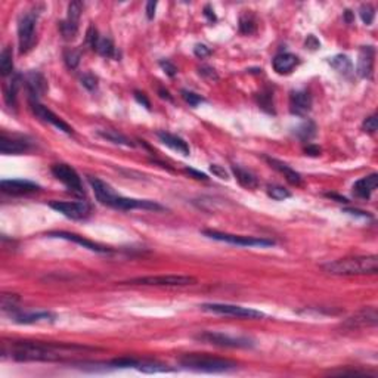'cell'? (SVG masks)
I'll list each match as a JSON object with an SVG mask.
<instances>
[{
	"instance_id": "25",
	"label": "cell",
	"mask_w": 378,
	"mask_h": 378,
	"mask_svg": "<svg viewBox=\"0 0 378 378\" xmlns=\"http://www.w3.org/2000/svg\"><path fill=\"white\" fill-rule=\"evenodd\" d=\"M232 172H234L236 180L241 184V186H244V188L247 189H256L258 186L257 178H256L252 173H250L248 170H246V168H242V167H240V166H234V167H232Z\"/></svg>"
},
{
	"instance_id": "33",
	"label": "cell",
	"mask_w": 378,
	"mask_h": 378,
	"mask_svg": "<svg viewBox=\"0 0 378 378\" xmlns=\"http://www.w3.org/2000/svg\"><path fill=\"white\" fill-rule=\"evenodd\" d=\"M82 9H83V4H82L80 2H71V3L68 4L66 21H70V22L78 26V20H80V15H82Z\"/></svg>"
},
{
	"instance_id": "26",
	"label": "cell",
	"mask_w": 378,
	"mask_h": 378,
	"mask_svg": "<svg viewBox=\"0 0 378 378\" xmlns=\"http://www.w3.org/2000/svg\"><path fill=\"white\" fill-rule=\"evenodd\" d=\"M330 65H331L334 70H337L340 74L346 76V77L352 76V72H353L352 61L347 58L346 55H337V56L331 58V60H330Z\"/></svg>"
},
{
	"instance_id": "43",
	"label": "cell",
	"mask_w": 378,
	"mask_h": 378,
	"mask_svg": "<svg viewBox=\"0 0 378 378\" xmlns=\"http://www.w3.org/2000/svg\"><path fill=\"white\" fill-rule=\"evenodd\" d=\"M16 302H18V297L15 294H3L2 296V308H3V310L14 309Z\"/></svg>"
},
{
	"instance_id": "38",
	"label": "cell",
	"mask_w": 378,
	"mask_h": 378,
	"mask_svg": "<svg viewBox=\"0 0 378 378\" xmlns=\"http://www.w3.org/2000/svg\"><path fill=\"white\" fill-rule=\"evenodd\" d=\"M268 194H269V196H272L276 201H282V200H286V198L291 196V192L288 189H285L284 186H278V185L269 186L268 188Z\"/></svg>"
},
{
	"instance_id": "41",
	"label": "cell",
	"mask_w": 378,
	"mask_h": 378,
	"mask_svg": "<svg viewBox=\"0 0 378 378\" xmlns=\"http://www.w3.org/2000/svg\"><path fill=\"white\" fill-rule=\"evenodd\" d=\"M182 98L185 99V102L189 104L190 106H198L200 104L206 102V99L201 94H194V92H189V90H182Z\"/></svg>"
},
{
	"instance_id": "56",
	"label": "cell",
	"mask_w": 378,
	"mask_h": 378,
	"mask_svg": "<svg viewBox=\"0 0 378 378\" xmlns=\"http://www.w3.org/2000/svg\"><path fill=\"white\" fill-rule=\"evenodd\" d=\"M346 213H348V214H356V216H362V218H370V214L368 213H365V212H359V210H353V208H346L344 210Z\"/></svg>"
},
{
	"instance_id": "35",
	"label": "cell",
	"mask_w": 378,
	"mask_h": 378,
	"mask_svg": "<svg viewBox=\"0 0 378 378\" xmlns=\"http://www.w3.org/2000/svg\"><path fill=\"white\" fill-rule=\"evenodd\" d=\"M256 30V21L252 14H246L240 20V32L242 34H252Z\"/></svg>"
},
{
	"instance_id": "45",
	"label": "cell",
	"mask_w": 378,
	"mask_h": 378,
	"mask_svg": "<svg viewBox=\"0 0 378 378\" xmlns=\"http://www.w3.org/2000/svg\"><path fill=\"white\" fill-rule=\"evenodd\" d=\"M82 84L89 90H94L98 88V78L94 77V74H84L82 77Z\"/></svg>"
},
{
	"instance_id": "34",
	"label": "cell",
	"mask_w": 378,
	"mask_h": 378,
	"mask_svg": "<svg viewBox=\"0 0 378 378\" xmlns=\"http://www.w3.org/2000/svg\"><path fill=\"white\" fill-rule=\"evenodd\" d=\"M60 30H61V34H62L65 40H72V38H76V36L78 32V26L65 20L60 24Z\"/></svg>"
},
{
	"instance_id": "54",
	"label": "cell",
	"mask_w": 378,
	"mask_h": 378,
	"mask_svg": "<svg viewBox=\"0 0 378 378\" xmlns=\"http://www.w3.org/2000/svg\"><path fill=\"white\" fill-rule=\"evenodd\" d=\"M204 15H206V18H207L210 22H214V21L218 20L216 15H214V10H213L210 6H206V8H204Z\"/></svg>"
},
{
	"instance_id": "52",
	"label": "cell",
	"mask_w": 378,
	"mask_h": 378,
	"mask_svg": "<svg viewBox=\"0 0 378 378\" xmlns=\"http://www.w3.org/2000/svg\"><path fill=\"white\" fill-rule=\"evenodd\" d=\"M185 172L190 174V176H194L195 179H198V180H208V178H207V174H204V173H201V172H196V170H194V168H185Z\"/></svg>"
},
{
	"instance_id": "48",
	"label": "cell",
	"mask_w": 378,
	"mask_h": 378,
	"mask_svg": "<svg viewBox=\"0 0 378 378\" xmlns=\"http://www.w3.org/2000/svg\"><path fill=\"white\" fill-rule=\"evenodd\" d=\"M194 52H195V55L198 56V58H207L210 54H212V50L206 46V44H196L195 48H194Z\"/></svg>"
},
{
	"instance_id": "18",
	"label": "cell",
	"mask_w": 378,
	"mask_h": 378,
	"mask_svg": "<svg viewBox=\"0 0 378 378\" xmlns=\"http://www.w3.org/2000/svg\"><path fill=\"white\" fill-rule=\"evenodd\" d=\"M30 150V144L26 142L24 139H15V138H8L6 134H2L0 138V151L4 156H12V154H22Z\"/></svg>"
},
{
	"instance_id": "19",
	"label": "cell",
	"mask_w": 378,
	"mask_h": 378,
	"mask_svg": "<svg viewBox=\"0 0 378 378\" xmlns=\"http://www.w3.org/2000/svg\"><path fill=\"white\" fill-rule=\"evenodd\" d=\"M26 86L28 89V92L32 98H40L43 96L44 92L48 90V83L46 78L43 77V74H40L38 71H32L26 76Z\"/></svg>"
},
{
	"instance_id": "10",
	"label": "cell",
	"mask_w": 378,
	"mask_h": 378,
	"mask_svg": "<svg viewBox=\"0 0 378 378\" xmlns=\"http://www.w3.org/2000/svg\"><path fill=\"white\" fill-rule=\"evenodd\" d=\"M196 282L194 276L188 275H158V276H144L130 280L128 284L136 285H157V286H185Z\"/></svg>"
},
{
	"instance_id": "15",
	"label": "cell",
	"mask_w": 378,
	"mask_h": 378,
	"mask_svg": "<svg viewBox=\"0 0 378 378\" xmlns=\"http://www.w3.org/2000/svg\"><path fill=\"white\" fill-rule=\"evenodd\" d=\"M48 236H52V238H62V240H66V241H72L78 246H82L83 248H88L90 252H110L111 250L108 247H104L100 244H96L90 240H86L84 236H80L77 234H71V232H64V230H55V232H49Z\"/></svg>"
},
{
	"instance_id": "23",
	"label": "cell",
	"mask_w": 378,
	"mask_h": 378,
	"mask_svg": "<svg viewBox=\"0 0 378 378\" xmlns=\"http://www.w3.org/2000/svg\"><path fill=\"white\" fill-rule=\"evenodd\" d=\"M56 315L52 312H26V314H18L14 315V320L18 324H38V322H54Z\"/></svg>"
},
{
	"instance_id": "6",
	"label": "cell",
	"mask_w": 378,
	"mask_h": 378,
	"mask_svg": "<svg viewBox=\"0 0 378 378\" xmlns=\"http://www.w3.org/2000/svg\"><path fill=\"white\" fill-rule=\"evenodd\" d=\"M198 342L213 344L219 347H230V348H247L254 346V342L247 337H232L223 332H213V331H204L195 336Z\"/></svg>"
},
{
	"instance_id": "17",
	"label": "cell",
	"mask_w": 378,
	"mask_h": 378,
	"mask_svg": "<svg viewBox=\"0 0 378 378\" xmlns=\"http://www.w3.org/2000/svg\"><path fill=\"white\" fill-rule=\"evenodd\" d=\"M374 58H376V50L372 46H362L359 52V60H358V74L364 78H371L372 77V70H374Z\"/></svg>"
},
{
	"instance_id": "39",
	"label": "cell",
	"mask_w": 378,
	"mask_h": 378,
	"mask_svg": "<svg viewBox=\"0 0 378 378\" xmlns=\"http://www.w3.org/2000/svg\"><path fill=\"white\" fill-rule=\"evenodd\" d=\"M315 133L316 127L312 122H308V123H304L303 126L297 128V134H298V138L303 139V140H310V139L315 136Z\"/></svg>"
},
{
	"instance_id": "57",
	"label": "cell",
	"mask_w": 378,
	"mask_h": 378,
	"mask_svg": "<svg viewBox=\"0 0 378 378\" xmlns=\"http://www.w3.org/2000/svg\"><path fill=\"white\" fill-rule=\"evenodd\" d=\"M158 94H160V96L162 98V99H167V100H173V98L170 96V94L167 92V90H164V89H158Z\"/></svg>"
},
{
	"instance_id": "37",
	"label": "cell",
	"mask_w": 378,
	"mask_h": 378,
	"mask_svg": "<svg viewBox=\"0 0 378 378\" xmlns=\"http://www.w3.org/2000/svg\"><path fill=\"white\" fill-rule=\"evenodd\" d=\"M140 360L134 359V358H128V356H124V358H118V359H112L110 362L111 366L114 368H136L139 365Z\"/></svg>"
},
{
	"instance_id": "42",
	"label": "cell",
	"mask_w": 378,
	"mask_h": 378,
	"mask_svg": "<svg viewBox=\"0 0 378 378\" xmlns=\"http://www.w3.org/2000/svg\"><path fill=\"white\" fill-rule=\"evenodd\" d=\"M100 40V37H99V32L98 30L94 28V26H90L89 28H88V32H86V43H88V46L90 48V49H96V46H98V42Z\"/></svg>"
},
{
	"instance_id": "22",
	"label": "cell",
	"mask_w": 378,
	"mask_h": 378,
	"mask_svg": "<svg viewBox=\"0 0 378 378\" xmlns=\"http://www.w3.org/2000/svg\"><path fill=\"white\" fill-rule=\"evenodd\" d=\"M266 161L270 164V167H274L275 170H278L280 173H282L284 178H285L291 185H296V186L302 185V176H300L296 170H292L288 164H285V162L280 161V160H275V158L269 157H266Z\"/></svg>"
},
{
	"instance_id": "50",
	"label": "cell",
	"mask_w": 378,
	"mask_h": 378,
	"mask_svg": "<svg viewBox=\"0 0 378 378\" xmlns=\"http://www.w3.org/2000/svg\"><path fill=\"white\" fill-rule=\"evenodd\" d=\"M134 98H136V100L140 104V105H144L146 110H151V104H150V100H148V98L145 96V94H140V92H134Z\"/></svg>"
},
{
	"instance_id": "30",
	"label": "cell",
	"mask_w": 378,
	"mask_h": 378,
	"mask_svg": "<svg viewBox=\"0 0 378 378\" xmlns=\"http://www.w3.org/2000/svg\"><path fill=\"white\" fill-rule=\"evenodd\" d=\"M20 80H21V77L20 76H16L10 83H9V86H6V89H4V99H6V104L9 105V106H16V94H18V88H20Z\"/></svg>"
},
{
	"instance_id": "9",
	"label": "cell",
	"mask_w": 378,
	"mask_h": 378,
	"mask_svg": "<svg viewBox=\"0 0 378 378\" xmlns=\"http://www.w3.org/2000/svg\"><path fill=\"white\" fill-rule=\"evenodd\" d=\"M49 207L72 220H82L90 214V206L86 201H50Z\"/></svg>"
},
{
	"instance_id": "2",
	"label": "cell",
	"mask_w": 378,
	"mask_h": 378,
	"mask_svg": "<svg viewBox=\"0 0 378 378\" xmlns=\"http://www.w3.org/2000/svg\"><path fill=\"white\" fill-rule=\"evenodd\" d=\"M325 272L338 276H353V275H374L378 270L377 256H356L344 257L330 262L322 266Z\"/></svg>"
},
{
	"instance_id": "55",
	"label": "cell",
	"mask_w": 378,
	"mask_h": 378,
	"mask_svg": "<svg viewBox=\"0 0 378 378\" xmlns=\"http://www.w3.org/2000/svg\"><path fill=\"white\" fill-rule=\"evenodd\" d=\"M304 152H306V156H310V157H318L319 154H320V150L315 146V145H309L306 150H304Z\"/></svg>"
},
{
	"instance_id": "16",
	"label": "cell",
	"mask_w": 378,
	"mask_h": 378,
	"mask_svg": "<svg viewBox=\"0 0 378 378\" xmlns=\"http://www.w3.org/2000/svg\"><path fill=\"white\" fill-rule=\"evenodd\" d=\"M0 188L8 195H27L37 192L40 186L30 180L24 179H9V180H2Z\"/></svg>"
},
{
	"instance_id": "3",
	"label": "cell",
	"mask_w": 378,
	"mask_h": 378,
	"mask_svg": "<svg viewBox=\"0 0 378 378\" xmlns=\"http://www.w3.org/2000/svg\"><path fill=\"white\" fill-rule=\"evenodd\" d=\"M180 366L192 370V371H201V372H226L236 368V364L229 359L214 358L208 354H200V353H190L185 354L179 359Z\"/></svg>"
},
{
	"instance_id": "24",
	"label": "cell",
	"mask_w": 378,
	"mask_h": 378,
	"mask_svg": "<svg viewBox=\"0 0 378 378\" xmlns=\"http://www.w3.org/2000/svg\"><path fill=\"white\" fill-rule=\"evenodd\" d=\"M297 64H298V58L296 55H292V54H280L272 61L274 70L278 74H288V72H291L296 68Z\"/></svg>"
},
{
	"instance_id": "36",
	"label": "cell",
	"mask_w": 378,
	"mask_h": 378,
	"mask_svg": "<svg viewBox=\"0 0 378 378\" xmlns=\"http://www.w3.org/2000/svg\"><path fill=\"white\" fill-rule=\"evenodd\" d=\"M359 16H360V20L364 21L365 26H371L372 21H374V16H376V9L370 3L362 4L360 9H359Z\"/></svg>"
},
{
	"instance_id": "12",
	"label": "cell",
	"mask_w": 378,
	"mask_h": 378,
	"mask_svg": "<svg viewBox=\"0 0 378 378\" xmlns=\"http://www.w3.org/2000/svg\"><path fill=\"white\" fill-rule=\"evenodd\" d=\"M378 320L377 309L370 306L364 308L359 312H356L353 316H350L346 322L343 324L344 328L348 330H358V328H365V326H376Z\"/></svg>"
},
{
	"instance_id": "27",
	"label": "cell",
	"mask_w": 378,
	"mask_h": 378,
	"mask_svg": "<svg viewBox=\"0 0 378 378\" xmlns=\"http://www.w3.org/2000/svg\"><path fill=\"white\" fill-rule=\"evenodd\" d=\"M98 134L112 144H117V145H124V146H133L132 140L124 136L123 133H118L117 130H98Z\"/></svg>"
},
{
	"instance_id": "14",
	"label": "cell",
	"mask_w": 378,
	"mask_h": 378,
	"mask_svg": "<svg viewBox=\"0 0 378 378\" xmlns=\"http://www.w3.org/2000/svg\"><path fill=\"white\" fill-rule=\"evenodd\" d=\"M312 110V96L306 90L292 92L290 96V111L294 116L304 117Z\"/></svg>"
},
{
	"instance_id": "28",
	"label": "cell",
	"mask_w": 378,
	"mask_h": 378,
	"mask_svg": "<svg viewBox=\"0 0 378 378\" xmlns=\"http://www.w3.org/2000/svg\"><path fill=\"white\" fill-rule=\"evenodd\" d=\"M14 71V58L10 48H4L0 54V74L3 77L10 76Z\"/></svg>"
},
{
	"instance_id": "1",
	"label": "cell",
	"mask_w": 378,
	"mask_h": 378,
	"mask_svg": "<svg viewBox=\"0 0 378 378\" xmlns=\"http://www.w3.org/2000/svg\"><path fill=\"white\" fill-rule=\"evenodd\" d=\"M94 350L90 347L77 344H55L43 342H16L12 346L3 347V353H9L12 359L22 362H58L71 359L76 354Z\"/></svg>"
},
{
	"instance_id": "32",
	"label": "cell",
	"mask_w": 378,
	"mask_h": 378,
	"mask_svg": "<svg viewBox=\"0 0 378 378\" xmlns=\"http://www.w3.org/2000/svg\"><path fill=\"white\" fill-rule=\"evenodd\" d=\"M258 105L268 112H274V94L269 89H263L258 94Z\"/></svg>"
},
{
	"instance_id": "47",
	"label": "cell",
	"mask_w": 378,
	"mask_h": 378,
	"mask_svg": "<svg viewBox=\"0 0 378 378\" xmlns=\"http://www.w3.org/2000/svg\"><path fill=\"white\" fill-rule=\"evenodd\" d=\"M160 66L164 70V72H166L168 77H174L176 72H178V68L174 66V64H172L170 61H167V60H166V61H164V60L160 61Z\"/></svg>"
},
{
	"instance_id": "5",
	"label": "cell",
	"mask_w": 378,
	"mask_h": 378,
	"mask_svg": "<svg viewBox=\"0 0 378 378\" xmlns=\"http://www.w3.org/2000/svg\"><path fill=\"white\" fill-rule=\"evenodd\" d=\"M202 235L210 238V240H216V241H222V242L234 244V246H241V247H270V246H275V241H272V240L244 236V235H234V234L210 230V229L202 230Z\"/></svg>"
},
{
	"instance_id": "59",
	"label": "cell",
	"mask_w": 378,
	"mask_h": 378,
	"mask_svg": "<svg viewBox=\"0 0 378 378\" xmlns=\"http://www.w3.org/2000/svg\"><path fill=\"white\" fill-rule=\"evenodd\" d=\"M346 21L347 22L352 21V12H350V10H346Z\"/></svg>"
},
{
	"instance_id": "13",
	"label": "cell",
	"mask_w": 378,
	"mask_h": 378,
	"mask_svg": "<svg viewBox=\"0 0 378 378\" xmlns=\"http://www.w3.org/2000/svg\"><path fill=\"white\" fill-rule=\"evenodd\" d=\"M32 112H34L40 120H43V122H46V123L55 126L56 128H60V130H62L66 134H72V128L68 126L62 118H60L55 112H52L49 108L43 106V105L38 104L37 100H32Z\"/></svg>"
},
{
	"instance_id": "7",
	"label": "cell",
	"mask_w": 378,
	"mask_h": 378,
	"mask_svg": "<svg viewBox=\"0 0 378 378\" xmlns=\"http://www.w3.org/2000/svg\"><path fill=\"white\" fill-rule=\"evenodd\" d=\"M202 310L218 314V315L235 316V318H242V319H260L264 318V314L260 310H256L252 308H242L236 304H223V303H207L201 306Z\"/></svg>"
},
{
	"instance_id": "29",
	"label": "cell",
	"mask_w": 378,
	"mask_h": 378,
	"mask_svg": "<svg viewBox=\"0 0 378 378\" xmlns=\"http://www.w3.org/2000/svg\"><path fill=\"white\" fill-rule=\"evenodd\" d=\"M94 50L99 55H102L104 58H116V55H117L116 46H114L111 38H100L98 42V46H96Z\"/></svg>"
},
{
	"instance_id": "51",
	"label": "cell",
	"mask_w": 378,
	"mask_h": 378,
	"mask_svg": "<svg viewBox=\"0 0 378 378\" xmlns=\"http://www.w3.org/2000/svg\"><path fill=\"white\" fill-rule=\"evenodd\" d=\"M320 46V43H319V40L316 38L315 36H309L308 37V40H306V48H309L310 50H315Z\"/></svg>"
},
{
	"instance_id": "44",
	"label": "cell",
	"mask_w": 378,
	"mask_h": 378,
	"mask_svg": "<svg viewBox=\"0 0 378 378\" xmlns=\"http://www.w3.org/2000/svg\"><path fill=\"white\" fill-rule=\"evenodd\" d=\"M198 72H200L204 78L212 80V82H216V80L219 78V77H218V74H216V71H214L212 66H207V65L200 66V68H198Z\"/></svg>"
},
{
	"instance_id": "40",
	"label": "cell",
	"mask_w": 378,
	"mask_h": 378,
	"mask_svg": "<svg viewBox=\"0 0 378 378\" xmlns=\"http://www.w3.org/2000/svg\"><path fill=\"white\" fill-rule=\"evenodd\" d=\"M64 60H65V64L68 65V68H76L80 62V52L68 49L64 54Z\"/></svg>"
},
{
	"instance_id": "53",
	"label": "cell",
	"mask_w": 378,
	"mask_h": 378,
	"mask_svg": "<svg viewBox=\"0 0 378 378\" xmlns=\"http://www.w3.org/2000/svg\"><path fill=\"white\" fill-rule=\"evenodd\" d=\"M156 9H157V2H148V3H146V16H148L150 20L154 18Z\"/></svg>"
},
{
	"instance_id": "58",
	"label": "cell",
	"mask_w": 378,
	"mask_h": 378,
	"mask_svg": "<svg viewBox=\"0 0 378 378\" xmlns=\"http://www.w3.org/2000/svg\"><path fill=\"white\" fill-rule=\"evenodd\" d=\"M326 196H330V198H334V200H337V202H347L346 198H343V196H338V195H336V194H326Z\"/></svg>"
},
{
	"instance_id": "31",
	"label": "cell",
	"mask_w": 378,
	"mask_h": 378,
	"mask_svg": "<svg viewBox=\"0 0 378 378\" xmlns=\"http://www.w3.org/2000/svg\"><path fill=\"white\" fill-rule=\"evenodd\" d=\"M139 371L142 372H146V374H154V372H167L170 371L166 365L162 364H158V362H152V360H148V362H139V365L136 366Z\"/></svg>"
},
{
	"instance_id": "11",
	"label": "cell",
	"mask_w": 378,
	"mask_h": 378,
	"mask_svg": "<svg viewBox=\"0 0 378 378\" xmlns=\"http://www.w3.org/2000/svg\"><path fill=\"white\" fill-rule=\"evenodd\" d=\"M52 174L60 180L62 182L66 188L70 189L71 192H74L76 195H84V190H83V184H82V179L78 176V173L68 164H55L52 166Z\"/></svg>"
},
{
	"instance_id": "8",
	"label": "cell",
	"mask_w": 378,
	"mask_h": 378,
	"mask_svg": "<svg viewBox=\"0 0 378 378\" xmlns=\"http://www.w3.org/2000/svg\"><path fill=\"white\" fill-rule=\"evenodd\" d=\"M105 206L118 208V210H152V212H161L164 207L160 206L156 201L151 200H136V198H124L117 194H114Z\"/></svg>"
},
{
	"instance_id": "49",
	"label": "cell",
	"mask_w": 378,
	"mask_h": 378,
	"mask_svg": "<svg viewBox=\"0 0 378 378\" xmlns=\"http://www.w3.org/2000/svg\"><path fill=\"white\" fill-rule=\"evenodd\" d=\"M210 170L213 172V174H216L218 178H220V179H224V180H228L229 179V174H228V172L222 167V166H218V164H212L210 166Z\"/></svg>"
},
{
	"instance_id": "46",
	"label": "cell",
	"mask_w": 378,
	"mask_h": 378,
	"mask_svg": "<svg viewBox=\"0 0 378 378\" xmlns=\"http://www.w3.org/2000/svg\"><path fill=\"white\" fill-rule=\"evenodd\" d=\"M377 127H378L377 116H371V117H368V118L364 122V126H362V128H364L365 132H368V133H376Z\"/></svg>"
},
{
	"instance_id": "4",
	"label": "cell",
	"mask_w": 378,
	"mask_h": 378,
	"mask_svg": "<svg viewBox=\"0 0 378 378\" xmlns=\"http://www.w3.org/2000/svg\"><path fill=\"white\" fill-rule=\"evenodd\" d=\"M38 16L40 10L37 8H32L30 10H26L18 21V43L21 54H27L28 50H32L36 43V26Z\"/></svg>"
},
{
	"instance_id": "21",
	"label": "cell",
	"mask_w": 378,
	"mask_h": 378,
	"mask_svg": "<svg viewBox=\"0 0 378 378\" xmlns=\"http://www.w3.org/2000/svg\"><path fill=\"white\" fill-rule=\"evenodd\" d=\"M158 139L166 145V146H168V148H172L173 151H178L179 154H182V156H189V146L188 144L182 139V138H179V136H176V134H172V133H168V132H158L157 133Z\"/></svg>"
},
{
	"instance_id": "20",
	"label": "cell",
	"mask_w": 378,
	"mask_h": 378,
	"mask_svg": "<svg viewBox=\"0 0 378 378\" xmlns=\"http://www.w3.org/2000/svg\"><path fill=\"white\" fill-rule=\"evenodd\" d=\"M378 185V174L377 173H372L366 178H362L359 179L358 182H354L353 185V194L359 198H364V200H368L371 196V194L376 190Z\"/></svg>"
}]
</instances>
